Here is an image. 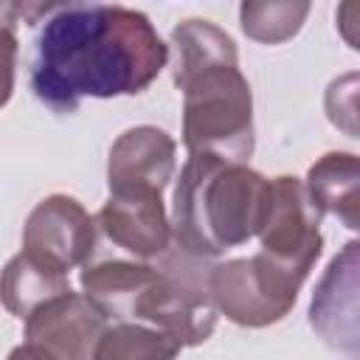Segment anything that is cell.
I'll return each instance as SVG.
<instances>
[{
	"label": "cell",
	"mask_w": 360,
	"mask_h": 360,
	"mask_svg": "<svg viewBox=\"0 0 360 360\" xmlns=\"http://www.w3.org/2000/svg\"><path fill=\"white\" fill-rule=\"evenodd\" d=\"M37 22L31 87L53 112H76L87 96H138L169 62L149 17L127 6L53 3Z\"/></svg>",
	"instance_id": "6da1fadb"
},
{
	"label": "cell",
	"mask_w": 360,
	"mask_h": 360,
	"mask_svg": "<svg viewBox=\"0 0 360 360\" xmlns=\"http://www.w3.org/2000/svg\"><path fill=\"white\" fill-rule=\"evenodd\" d=\"M174 84L183 90V146L245 163L253 155V96L239 70L233 39L208 20L172 31Z\"/></svg>",
	"instance_id": "7a4b0ae2"
},
{
	"label": "cell",
	"mask_w": 360,
	"mask_h": 360,
	"mask_svg": "<svg viewBox=\"0 0 360 360\" xmlns=\"http://www.w3.org/2000/svg\"><path fill=\"white\" fill-rule=\"evenodd\" d=\"M267 177L245 163L188 155L174 186L172 239L177 248L211 259L239 248L262 228Z\"/></svg>",
	"instance_id": "3957f363"
},
{
	"label": "cell",
	"mask_w": 360,
	"mask_h": 360,
	"mask_svg": "<svg viewBox=\"0 0 360 360\" xmlns=\"http://www.w3.org/2000/svg\"><path fill=\"white\" fill-rule=\"evenodd\" d=\"M208 259L194 256L172 242L158 259L155 281L135 304V321H149L180 346H200L217 326V307L211 301Z\"/></svg>",
	"instance_id": "277c9868"
},
{
	"label": "cell",
	"mask_w": 360,
	"mask_h": 360,
	"mask_svg": "<svg viewBox=\"0 0 360 360\" xmlns=\"http://www.w3.org/2000/svg\"><path fill=\"white\" fill-rule=\"evenodd\" d=\"M301 284V276L264 253L211 267V301L217 312L248 329L278 323L295 307Z\"/></svg>",
	"instance_id": "5b68a950"
},
{
	"label": "cell",
	"mask_w": 360,
	"mask_h": 360,
	"mask_svg": "<svg viewBox=\"0 0 360 360\" xmlns=\"http://www.w3.org/2000/svg\"><path fill=\"white\" fill-rule=\"evenodd\" d=\"M259 242L264 256L290 273L307 278L315 267L323 236H321V214L307 197V188L298 177L281 174L267 180V208L259 228Z\"/></svg>",
	"instance_id": "8992f818"
},
{
	"label": "cell",
	"mask_w": 360,
	"mask_h": 360,
	"mask_svg": "<svg viewBox=\"0 0 360 360\" xmlns=\"http://www.w3.org/2000/svg\"><path fill=\"white\" fill-rule=\"evenodd\" d=\"M96 250V217L68 194H51L37 202L22 228V253L53 273L68 276L87 264Z\"/></svg>",
	"instance_id": "52a82bcc"
},
{
	"label": "cell",
	"mask_w": 360,
	"mask_h": 360,
	"mask_svg": "<svg viewBox=\"0 0 360 360\" xmlns=\"http://www.w3.org/2000/svg\"><path fill=\"white\" fill-rule=\"evenodd\" d=\"M107 318L79 292L68 290L25 318V343L45 349L56 360H93Z\"/></svg>",
	"instance_id": "ba28073f"
},
{
	"label": "cell",
	"mask_w": 360,
	"mask_h": 360,
	"mask_svg": "<svg viewBox=\"0 0 360 360\" xmlns=\"http://www.w3.org/2000/svg\"><path fill=\"white\" fill-rule=\"evenodd\" d=\"M177 143L158 127H132L110 146V194H163L174 174Z\"/></svg>",
	"instance_id": "9c48e42d"
},
{
	"label": "cell",
	"mask_w": 360,
	"mask_h": 360,
	"mask_svg": "<svg viewBox=\"0 0 360 360\" xmlns=\"http://www.w3.org/2000/svg\"><path fill=\"white\" fill-rule=\"evenodd\" d=\"M309 323L326 346L357 360V242H349L321 276L309 307Z\"/></svg>",
	"instance_id": "30bf717a"
},
{
	"label": "cell",
	"mask_w": 360,
	"mask_h": 360,
	"mask_svg": "<svg viewBox=\"0 0 360 360\" xmlns=\"http://www.w3.org/2000/svg\"><path fill=\"white\" fill-rule=\"evenodd\" d=\"M96 228L135 259H160L172 248V222L163 194H110L96 214Z\"/></svg>",
	"instance_id": "8fae6325"
},
{
	"label": "cell",
	"mask_w": 360,
	"mask_h": 360,
	"mask_svg": "<svg viewBox=\"0 0 360 360\" xmlns=\"http://www.w3.org/2000/svg\"><path fill=\"white\" fill-rule=\"evenodd\" d=\"M158 270L146 262L132 259H104L96 264H84L82 290L84 298L110 321H129L135 315L138 298L149 290Z\"/></svg>",
	"instance_id": "7c38bea8"
},
{
	"label": "cell",
	"mask_w": 360,
	"mask_h": 360,
	"mask_svg": "<svg viewBox=\"0 0 360 360\" xmlns=\"http://www.w3.org/2000/svg\"><path fill=\"white\" fill-rule=\"evenodd\" d=\"M360 163L352 152H329L321 160H315L307 172L304 188L318 214L338 217L349 231H357L360 225Z\"/></svg>",
	"instance_id": "4fadbf2b"
},
{
	"label": "cell",
	"mask_w": 360,
	"mask_h": 360,
	"mask_svg": "<svg viewBox=\"0 0 360 360\" xmlns=\"http://www.w3.org/2000/svg\"><path fill=\"white\" fill-rule=\"evenodd\" d=\"M68 290H70L68 276L48 270L45 264L34 262L22 250L14 259H8L0 273V301L20 321H25L45 301H51Z\"/></svg>",
	"instance_id": "5bb4252c"
},
{
	"label": "cell",
	"mask_w": 360,
	"mask_h": 360,
	"mask_svg": "<svg viewBox=\"0 0 360 360\" xmlns=\"http://www.w3.org/2000/svg\"><path fill=\"white\" fill-rule=\"evenodd\" d=\"M180 349L183 346L160 329L121 321L101 332L93 360H174Z\"/></svg>",
	"instance_id": "9a60e30c"
},
{
	"label": "cell",
	"mask_w": 360,
	"mask_h": 360,
	"mask_svg": "<svg viewBox=\"0 0 360 360\" xmlns=\"http://www.w3.org/2000/svg\"><path fill=\"white\" fill-rule=\"evenodd\" d=\"M309 14L304 0H248L239 6L242 31L264 45H278L295 37Z\"/></svg>",
	"instance_id": "2e32d148"
},
{
	"label": "cell",
	"mask_w": 360,
	"mask_h": 360,
	"mask_svg": "<svg viewBox=\"0 0 360 360\" xmlns=\"http://www.w3.org/2000/svg\"><path fill=\"white\" fill-rule=\"evenodd\" d=\"M37 14H42V3H0V107H6L14 93L17 22L20 17L37 22Z\"/></svg>",
	"instance_id": "e0dca14e"
},
{
	"label": "cell",
	"mask_w": 360,
	"mask_h": 360,
	"mask_svg": "<svg viewBox=\"0 0 360 360\" xmlns=\"http://www.w3.org/2000/svg\"><path fill=\"white\" fill-rule=\"evenodd\" d=\"M8 360H56V357H51L45 349H39V346H34V343H22V346L11 349Z\"/></svg>",
	"instance_id": "ac0fdd59"
}]
</instances>
